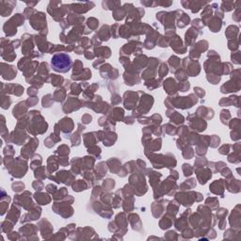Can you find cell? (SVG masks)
Returning a JSON list of instances; mask_svg holds the SVG:
<instances>
[{
    "instance_id": "cell-1",
    "label": "cell",
    "mask_w": 241,
    "mask_h": 241,
    "mask_svg": "<svg viewBox=\"0 0 241 241\" xmlns=\"http://www.w3.org/2000/svg\"><path fill=\"white\" fill-rule=\"evenodd\" d=\"M72 64L73 62H72L71 57L65 53H57L51 60V66L53 70L61 74L69 72Z\"/></svg>"
},
{
    "instance_id": "cell-2",
    "label": "cell",
    "mask_w": 241,
    "mask_h": 241,
    "mask_svg": "<svg viewBox=\"0 0 241 241\" xmlns=\"http://www.w3.org/2000/svg\"><path fill=\"white\" fill-rule=\"evenodd\" d=\"M30 25L33 27L35 29L40 30L42 28H46V17L43 12L38 11L36 13L29 19Z\"/></svg>"
},
{
    "instance_id": "cell-3",
    "label": "cell",
    "mask_w": 241,
    "mask_h": 241,
    "mask_svg": "<svg viewBox=\"0 0 241 241\" xmlns=\"http://www.w3.org/2000/svg\"><path fill=\"white\" fill-rule=\"evenodd\" d=\"M70 6H71V10L74 12L82 14L87 12L88 10H92L93 8H94L95 4L93 2H84V3H73Z\"/></svg>"
},
{
    "instance_id": "cell-4",
    "label": "cell",
    "mask_w": 241,
    "mask_h": 241,
    "mask_svg": "<svg viewBox=\"0 0 241 241\" xmlns=\"http://www.w3.org/2000/svg\"><path fill=\"white\" fill-rule=\"evenodd\" d=\"M240 90V80L231 79L230 81L226 82L224 85L221 86L220 92L222 93H237Z\"/></svg>"
},
{
    "instance_id": "cell-5",
    "label": "cell",
    "mask_w": 241,
    "mask_h": 241,
    "mask_svg": "<svg viewBox=\"0 0 241 241\" xmlns=\"http://www.w3.org/2000/svg\"><path fill=\"white\" fill-rule=\"evenodd\" d=\"M208 3L207 2H201V1H184L182 0L181 5L183 6L185 9H190L193 13L198 12L201 8H204Z\"/></svg>"
},
{
    "instance_id": "cell-6",
    "label": "cell",
    "mask_w": 241,
    "mask_h": 241,
    "mask_svg": "<svg viewBox=\"0 0 241 241\" xmlns=\"http://www.w3.org/2000/svg\"><path fill=\"white\" fill-rule=\"evenodd\" d=\"M225 187H226L225 181L222 179H219V180L215 181L212 185H210V191L215 194H219L223 197V191H224Z\"/></svg>"
},
{
    "instance_id": "cell-7",
    "label": "cell",
    "mask_w": 241,
    "mask_h": 241,
    "mask_svg": "<svg viewBox=\"0 0 241 241\" xmlns=\"http://www.w3.org/2000/svg\"><path fill=\"white\" fill-rule=\"evenodd\" d=\"M237 8H241V2L240 1H222L220 5V10L222 11H231L233 10H236Z\"/></svg>"
},
{
    "instance_id": "cell-8",
    "label": "cell",
    "mask_w": 241,
    "mask_h": 241,
    "mask_svg": "<svg viewBox=\"0 0 241 241\" xmlns=\"http://www.w3.org/2000/svg\"><path fill=\"white\" fill-rule=\"evenodd\" d=\"M207 25L209 27L210 30L212 32H219L222 27V21H221V19L218 18L217 16L215 17H212L209 22L207 23Z\"/></svg>"
},
{
    "instance_id": "cell-9",
    "label": "cell",
    "mask_w": 241,
    "mask_h": 241,
    "mask_svg": "<svg viewBox=\"0 0 241 241\" xmlns=\"http://www.w3.org/2000/svg\"><path fill=\"white\" fill-rule=\"evenodd\" d=\"M231 180H228L227 183H225L228 185L227 190H229L232 193H238L240 192V181L237 179H234V177L230 178Z\"/></svg>"
},
{
    "instance_id": "cell-10",
    "label": "cell",
    "mask_w": 241,
    "mask_h": 241,
    "mask_svg": "<svg viewBox=\"0 0 241 241\" xmlns=\"http://www.w3.org/2000/svg\"><path fill=\"white\" fill-rule=\"evenodd\" d=\"M219 105L221 107H229L234 105V107H238L239 105V97L238 96H230L228 98L221 99L219 102Z\"/></svg>"
},
{
    "instance_id": "cell-11",
    "label": "cell",
    "mask_w": 241,
    "mask_h": 241,
    "mask_svg": "<svg viewBox=\"0 0 241 241\" xmlns=\"http://www.w3.org/2000/svg\"><path fill=\"white\" fill-rule=\"evenodd\" d=\"M179 15L177 16V25H178V28H185L186 25H187L188 24H190V16H188L187 14L184 13L183 11L182 10H179Z\"/></svg>"
},
{
    "instance_id": "cell-12",
    "label": "cell",
    "mask_w": 241,
    "mask_h": 241,
    "mask_svg": "<svg viewBox=\"0 0 241 241\" xmlns=\"http://www.w3.org/2000/svg\"><path fill=\"white\" fill-rule=\"evenodd\" d=\"M164 88L166 92L170 94H173L177 92V86L176 82L172 78H168V79L164 82Z\"/></svg>"
},
{
    "instance_id": "cell-13",
    "label": "cell",
    "mask_w": 241,
    "mask_h": 241,
    "mask_svg": "<svg viewBox=\"0 0 241 241\" xmlns=\"http://www.w3.org/2000/svg\"><path fill=\"white\" fill-rule=\"evenodd\" d=\"M212 14H213V8L212 6L207 4L204 11L201 12V18H203V25H207V23L209 22V20L212 18Z\"/></svg>"
},
{
    "instance_id": "cell-14",
    "label": "cell",
    "mask_w": 241,
    "mask_h": 241,
    "mask_svg": "<svg viewBox=\"0 0 241 241\" xmlns=\"http://www.w3.org/2000/svg\"><path fill=\"white\" fill-rule=\"evenodd\" d=\"M127 13V11H126V9L125 8V6H121V7L119 8H117L113 10V18L115 19L116 21H121L122 20L123 18H125V14Z\"/></svg>"
},
{
    "instance_id": "cell-15",
    "label": "cell",
    "mask_w": 241,
    "mask_h": 241,
    "mask_svg": "<svg viewBox=\"0 0 241 241\" xmlns=\"http://www.w3.org/2000/svg\"><path fill=\"white\" fill-rule=\"evenodd\" d=\"M197 29L195 28H191L190 29H188V31L186 33V43L187 45H191L192 43L194 42L195 38H197Z\"/></svg>"
},
{
    "instance_id": "cell-16",
    "label": "cell",
    "mask_w": 241,
    "mask_h": 241,
    "mask_svg": "<svg viewBox=\"0 0 241 241\" xmlns=\"http://www.w3.org/2000/svg\"><path fill=\"white\" fill-rule=\"evenodd\" d=\"M195 45H196V46H195L193 49H191L190 53H194V52H196V53H197V57H199L201 52L205 51L207 49L208 43L206 41H201V42H199L197 44H195Z\"/></svg>"
},
{
    "instance_id": "cell-17",
    "label": "cell",
    "mask_w": 241,
    "mask_h": 241,
    "mask_svg": "<svg viewBox=\"0 0 241 241\" xmlns=\"http://www.w3.org/2000/svg\"><path fill=\"white\" fill-rule=\"evenodd\" d=\"M239 33V28L237 25H230L228 27V28L226 29L225 35L227 36V38L229 40H232V39H236L237 38V35Z\"/></svg>"
},
{
    "instance_id": "cell-18",
    "label": "cell",
    "mask_w": 241,
    "mask_h": 241,
    "mask_svg": "<svg viewBox=\"0 0 241 241\" xmlns=\"http://www.w3.org/2000/svg\"><path fill=\"white\" fill-rule=\"evenodd\" d=\"M197 174H198V179L201 185H204L206 182L212 177V172L210 170H207V169L206 170H204V172H201V173H197Z\"/></svg>"
},
{
    "instance_id": "cell-19",
    "label": "cell",
    "mask_w": 241,
    "mask_h": 241,
    "mask_svg": "<svg viewBox=\"0 0 241 241\" xmlns=\"http://www.w3.org/2000/svg\"><path fill=\"white\" fill-rule=\"evenodd\" d=\"M35 199L40 204H48L51 201V198L45 193H36Z\"/></svg>"
},
{
    "instance_id": "cell-20",
    "label": "cell",
    "mask_w": 241,
    "mask_h": 241,
    "mask_svg": "<svg viewBox=\"0 0 241 241\" xmlns=\"http://www.w3.org/2000/svg\"><path fill=\"white\" fill-rule=\"evenodd\" d=\"M122 3L120 1H103L102 6L105 10H114L115 9L121 7Z\"/></svg>"
},
{
    "instance_id": "cell-21",
    "label": "cell",
    "mask_w": 241,
    "mask_h": 241,
    "mask_svg": "<svg viewBox=\"0 0 241 241\" xmlns=\"http://www.w3.org/2000/svg\"><path fill=\"white\" fill-rule=\"evenodd\" d=\"M84 16H80V15H76L75 13H71L68 15L67 17V21L70 24H80L84 21Z\"/></svg>"
},
{
    "instance_id": "cell-22",
    "label": "cell",
    "mask_w": 241,
    "mask_h": 241,
    "mask_svg": "<svg viewBox=\"0 0 241 241\" xmlns=\"http://www.w3.org/2000/svg\"><path fill=\"white\" fill-rule=\"evenodd\" d=\"M95 53L97 57H110V49L107 47H100L95 49Z\"/></svg>"
},
{
    "instance_id": "cell-23",
    "label": "cell",
    "mask_w": 241,
    "mask_h": 241,
    "mask_svg": "<svg viewBox=\"0 0 241 241\" xmlns=\"http://www.w3.org/2000/svg\"><path fill=\"white\" fill-rule=\"evenodd\" d=\"M88 186L86 185V183L82 180H77L75 183L73 185V190L74 191H81L83 190H87Z\"/></svg>"
},
{
    "instance_id": "cell-24",
    "label": "cell",
    "mask_w": 241,
    "mask_h": 241,
    "mask_svg": "<svg viewBox=\"0 0 241 241\" xmlns=\"http://www.w3.org/2000/svg\"><path fill=\"white\" fill-rule=\"evenodd\" d=\"M228 161L234 164H238L240 162V152H234L228 156Z\"/></svg>"
},
{
    "instance_id": "cell-25",
    "label": "cell",
    "mask_w": 241,
    "mask_h": 241,
    "mask_svg": "<svg viewBox=\"0 0 241 241\" xmlns=\"http://www.w3.org/2000/svg\"><path fill=\"white\" fill-rule=\"evenodd\" d=\"M220 119H221V122H222L223 125H228V122L231 119V114L229 110L223 109L220 114Z\"/></svg>"
},
{
    "instance_id": "cell-26",
    "label": "cell",
    "mask_w": 241,
    "mask_h": 241,
    "mask_svg": "<svg viewBox=\"0 0 241 241\" xmlns=\"http://www.w3.org/2000/svg\"><path fill=\"white\" fill-rule=\"evenodd\" d=\"M239 46V40L238 37L236 39H232V40H229V43H228V47H229L230 50L232 51H237L238 49Z\"/></svg>"
},
{
    "instance_id": "cell-27",
    "label": "cell",
    "mask_w": 241,
    "mask_h": 241,
    "mask_svg": "<svg viewBox=\"0 0 241 241\" xmlns=\"http://www.w3.org/2000/svg\"><path fill=\"white\" fill-rule=\"evenodd\" d=\"M108 25H103L102 28L100 29V32H99V35L101 36L103 34V41H107L109 39V36H110V33H109V30H108Z\"/></svg>"
},
{
    "instance_id": "cell-28",
    "label": "cell",
    "mask_w": 241,
    "mask_h": 241,
    "mask_svg": "<svg viewBox=\"0 0 241 241\" xmlns=\"http://www.w3.org/2000/svg\"><path fill=\"white\" fill-rule=\"evenodd\" d=\"M87 25H89V28H90V31H92V30H94V29L97 28V27H98V25H99V21L97 20V19L92 17V18H89V19H88Z\"/></svg>"
},
{
    "instance_id": "cell-29",
    "label": "cell",
    "mask_w": 241,
    "mask_h": 241,
    "mask_svg": "<svg viewBox=\"0 0 241 241\" xmlns=\"http://www.w3.org/2000/svg\"><path fill=\"white\" fill-rule=\"evenodd\" d=\"M195 185H196V181H195V179L187 180L185 183L181 186V190H190V188L195 187Z\"/></svg>"
},
{
    "instance_id": "cell-30",
    "label": "cell",
    "mask_w": 241,
    "mask_h": 241,
    "mask_svg": "<svg viewBox=\"0 0 241 241\" xmlns=\"http://www.w3.org/2000/svg\"><path fill=\"white\" fill-rule=\"evenodd\" d=\"M63 81V78L60 75H52V80H51V84L53 86H60L61 85V82Z\"/></svg>"
},
{
    "instance_id": "cell-31",
    "label": "cell",
    "mask_w": 241,
    "mask_h": 241,
    "mask_svg": "<svg viewBox=\"0 0 241 241\" xmlns=\"http://www.w3.org/2000/svg\"><path fill=\"white\" fill-rule=\"evenodd\" d=\"M174 120V122L176 123V125H180V123H183L185 119H184V117L180 115L178 112H173V115L172 117V122Z\"/></svg>"
},
{
    "instance_id": "cell-32",
    "label": "cell",
    "mask_w": 241,
    "mask_h": 241,
    "mask_svg": "<svg viewBox=\"0 0 241 241\" xmlns=\"http://www.w3.org/2000/svg\"><path fill=\"white\" fill-rule=\"evenodd\" d=\"M55 99L57 102H62L65 99V92L63 90H57L55 93Z\"/></svg>"
},
{
    "instance_id": "cell-33",
    "label": "cell",
    "mask_w": 241,
    "mask_h": 241,
    "mask_svg": "<svg viewBox=\"0 0 241 241\" xmlns=\"http://www.w3.org/2000/svg\"><path fill=\"white\" fill-rule=\"evenodd\" d=\"M36 12H37V11L35 10V9L28 7L27 9L25 10V11H24V15H25V18L30 19L32 16H33V15L36 13Z\"/></svg>"
},
{
    "instance_id": "cell-34",
    "label": "cell",
    "mask_w": 241,
    "mask_h": 241,
    "mask_svg": "<svg viewBox=\"0 0 241 241\" xmlns=\"http://www.w3.org/2000/svg\"><path fill=\"white\" fill-rule=\"evenodd\" d=\"M229 125L234 130H239V128H240V121H239V119H233L232 121H230Z\"/></svg>"
},
{
    "instance_id": "cell-35",
    "label": "cell",
    "mask_w": 241,
    "mask_h": 241,
    "mask_svg": "<svg viewBox=\"0 0 241 241\" xmlns=\"http://www.w3.org/2000/svg\"><path fill=\"white\" fill-rule=\"evenodd\" d=\"M232 18H233V20L236 21V22H239L241 20V8H237L236 9Z\"/></svg>"
},
{
    "instance_id": "cell-36",
    "label": "cell",
    "mask_w": 241,
    "mask_h": 241,
    "mask_svg": "<svg viewBox=\"0 0 241 241\" xmlns=\"http://www.w3.org/2000/svg\"><path fill=\"white\" fill-rule=\"evenodd\" d=\"M220 173L223 175V176H225L226 178H231L233 177V175H232V171L230 170L229 168H227V167H223L222 169L220 170Z\"/></svg>"
},
{
    "instance_id": "cell-37",
    "label": "cell",
    "mask_w": 241,
    "mask_h": 241,
    "mask_svg": "<svg viewBox=\"0 0 241 241\" xmlns=\"http://www.w3.org/2000/svg\"><path fill=\"white\" fill-rule=\"evenodd\" d=\"M231 58L234 64H240V52L237 51V52H234V53H233L231 56Z\"/></svg>"
},
{
    "instance_id": "cell-38",
    "label": "cell",
    "mask_w": 241,
    "mask_h": 241,
    "mask_svg": "<svg viewBox=\"0 0 241 241\" xmlns=\"http://www.w3.org/2000/svg\"><path fill=\"white\" fill-rule=\"evenodd\" d=\"M183 171H184V174H185V176H190V175L192 174V168L190 167V165H188V164H184L183 165Z\"/></svg>"
},
{
    "instance_id": "cell-39",
    "label": "cell",
    "mask_w": 241,
    "mask_h": 241,
    "mask_svg": "<svg viewBox=\"0 0 241 241\" xmlns=\"http://www.w3.org/2000/svg\"><path fill=\"white\" fill-rule=\"evenodd\" d=\"M207 79H208V81H209L210 83H212L213 85H216V84H218L219 82L220 76H216V77H215L214 75H212V76L210 75H207Z\"/></svg>"
},
{
    "instance_id": "cell-40",
    "label": "cell",
    "mask_w": 241,
    "mask_h": 241,
    "mask_svg": "<svg viewBox=\"0 0 241 241\" xmlns=\"http://www.w3.org/2000/svg\"><path fill=\"white\" fill-rule=\"evenodd\" d=\"M206 204H212V208L213 209H215V208H218L219 206V203H218V200L216 198H208L206 200Z\"/></svg>"
},
{
    "instance_id": "cell-41",
    "label": "cell",
    "mask_w": 241,
    "mask_h": 241,
    "mask_svg": "<svg viewBox=\"0 0 241 241\" xmlns=\"http://www.w3.org/2000/svg\"><path fill=\"white\" fill-rule=\"evenodd\" d=\"M230 151V145L229 144H225L223 146H221L219 150V152L221 154H227Z\"/></svg>"
},
{
    "instance_id": "cell-42",
    "label": "cell",
    "mask_w": 241,
    "mask_h": 241,
    "mask_svg": "<svg viewBox=\"0 0 241 241\" xmlns=\"http://www.w3.org/2000/svg\"><path fill=\"white\" fill-rule=\"evenodd\" d=\"M168 72H169V70H168L167 65H166L165 63H162V64H161V69H160V71H159V75H160V76H161V77H162V76H165V75L168 74Z\"/></svg>"
},
{
    "instance_id": "cell-43",
    "label": "cell",
    "mask_w": 241,
    "mask_h": 241,
    "mask_svg": "<svg viewBox=\"0 0 241 241\" xmlns=\"http://www.w3.org/2000/svg\"><path fill=\"white\" fill-rule=\"evenodd\" d=\"M231 139L233 140H240V133L239 130H234V132H231Z\"/></svg>"
},
{
    "instance_id": "cell-44",
    "label": "cell",
    "mask_w": 241,
    "mask_h": 241,
    "mask_svg": "<svg viewBox=\"0 0 241 241\" xmlns=\"http://www.w3.org/2000/svg\"><path fill=\"white\" fill-rule=\"evenodd\" d=\"M155 3H156V6H162V7L168 8L172 6V1H155Z\"/></svg>"
},
{
    "instance_id": "cell-45",
    "label": "cell",
    "mask_w": 241,
    "mask_h": 241,
    "mask_svg": "<svg viewBox=\"0 0 241 241\" xmlns=\"http://www.w3.org/2000/svg\"><path fill=\"white\" fill-rule=\"evenodd\" d=\"M80 86L78 85V84H74L73 86H72V94H79L80 93Z\"/></svg>"
},
{
    "instance_id": "cell-46",
    "label": "cell",
    "mask_w": 241,
    "mask_h": 241,
    "mask_svg": "<svg viewBox=\"0 0 241 241\" xmlns=\"http://www.w3.org/2000/svg\"><path fill=\"white\" fill-rule=\"evenodd\" d=\"M192 25H193V28H196V29L197 28L201 29V28H203L204 25H203V23L201 22L200 19H195V20L192 21Z\"/></svg>"
},
{
    "instance_id": "cell-47",
    "label": "cell",
    "mask_w": 241,
    "mask_h": 241,
    "mask_svg": "<svg viewBox=\"0 0 241 241\" xmlns=\"http://www.w3.org/2000/svg\"><path fill=\"white\" fill-rule=\"evenodd\" d=\"M140 3L143 5V6H145V7H151V8H155L156 7V3L155 1H140Z\"/></svg>"
},
{
    "instance_id": "cell-48",
    "label": "cell",
    "mask_w": 241,
    "mask_h": 241,
    "mask_svg": "<svg viewBox=\"0 0 241 241\" xmlns=\"http://www.w3.org/2000/svg\"><path fill=\"white\" fill-rule=\"evenodd\" d=\"M190 89V82H184L179 85V90L181 92H187Z\"/></svg>"
},
{
    "instance_id": "cell-49",
    "label": "cell",
    "mask_w": 241,
    "mask_h": 241,
    "mask_svg": "<svg viewBox=\"0 0 241 241\" xmlns=\"http://www.w3.org/2000/svg\"><path fill=\"white\" fill-rule=\"evenodd\" d=\"M49 97H50V94L43 97V107H49L51 106V103H49V99H48Z\"/></svg>"
},
{
    "instance_id": "cell-50",
    "label": "cell",
    "mask_w": 241,
    "mask_h": 241,
    "mask_svg": "<svg viewBox=\"0 0 241 241\" xmlns=\"http://www.w3.org/2000/svg\"><path fill=\"white\" fill-rule=\"evenodd\" d=\"M211 140H213V143H211V147H213V148H215V147H217L219 144V141H220V140H219V138H218L217 136H213L212 138H211Z\"/></svg>"
},
{
    "instance_id": "cell-51",
    "label": "cell",
    "mask_w": 241,
    "mask_h": 241,
    "mask_svg": "<svg viewBox=\"0 0 241 241\" xmlns=\"http://www.w3.org/2000/svg\"><path fill=\"white\" fill-rule=\"evenodd\" d=\"M81 43V46H84V47H86V48H88V47L90 46V43L89 41V39L86 38V37H83V39L81 40V43Z\"/></svg>"
},
{
    "instance_id": "cell-52",
    "label": "cell",
    "mask_w": 241,
    "mask_h": 241,
    "mask_svg": "<svg viewBox=\"0 0 241 241\" xmlns=\"http://www.w3.org/2000/svg\"><path fill=\"white\" fill-rule=\"evenodd\" d=\"M33 187L35 188L36 190H42L43 187V184L40 181H35L33 183Z\"/></svg>"
},
{
    "instance_id": "cell-53",
    "label": "cell",
    "mask_w": 241,
    "mask_h": 241,
    "mask_svg": "<svg viewBox=\"0 0 241 241\" xmlns=\"http://www.w3.org/2000/svg\"><path fill=\"white\" fill-rule=\"evenodd\" d=\"M92 119H93V118H92V116L86 114V115H84V116L82 117V122H83L84 123H89V122H92Z\"/></svg>"
},
{
    "instance_id": "cell-54",
    "label": "cell",
    "mask_w": 241,
    "mask_h": 241,
    "mask_svg": "<svg viewBox=\"0 0 241 241\" xmlns=\"http://www.w3.org/2000/svg\"><path fill=\"white\" fill-rule=\"evenodd\" d=\"M46 190L50 193H55L57 191V187L54 185H48L46 187Z\"/></svg>"
},
{
    "instance_id": "cell-55",
    "label": "cell",
    "mask_w": 241,
    "mask_h": 241,
    "mask_svg": "<svg viewBox=\"0 0 241 241\" xmlns=\"http://www.w3.org/2000/svg\"><path fill=\"white\" fill-rule=\"evenodd\" d=\"M194 90H195V93H197L199 94V96H200V97H204V94H205L204 90H201V88H195V89H194Z\"/></svg>"
},
{
    "instance_id": "cell-56",
    "label": "cell",
    "mask_w": 241,
    "mask_h": 241,
    "mask_svg": "<svg viewBox=\"0 0 241 241\" xmlns=\"http://www.w3.org/2000/svg\"><path fill=\"white\" fill-rule=\"evenodd\" d=\"M25 4H27L29 8H34L35 6L39 3V1H36V2H25Z\"/></svg>"
},
{
    "instance_id": "cell-57",
    "label": "cell",
    "mask_w": 241,
    "mask_h": 241,
    "mask_svg": "<svg viewBox=\"0 0 241 241\" xmlns=\"http://www.w3.org/2000/svg\"><path fill=\"white\" fill-rule=\"evenodd\" d=\"M85 57H86L87 58H93V57H94V55L92 53V52L86 51V52H85Z\"/></svg>"
},
{
    "instance_id": "cell-58",
    "label": "cell",
    "mask_w": 241,
    "mask_h": 241,
    "mask_svg": "<svg viewBox=\"0 0 241 241\" xmlns=\"http://www.w3.org/2000/svg\"><path fill=\"white\" fill-rule=\"evenodd\" d=\"M75 51V53H76L77 55H81V54L83 53V51L81 50V48H80V47H76Z\"/></svg>"
}]
</instances>
